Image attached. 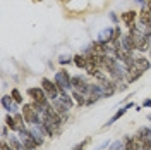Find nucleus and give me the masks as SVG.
Wrapping results in <instances>:
<instances>
[{
    "instance_id": "nucleus-27",
    "label": "nucleus",
    "mask_w": 151,
    "mask_h": 150,
    "mask_svg": "<svg viewBox=\"0 0 151 150\" xmlns=\"http://www.w3.org/2000/svg\"><path fill=\"white\" fill-rule=\"evenodd\" d=\"M134 2H137V4H142V0H134ZM142 5H146V4H142Z\"/></svg>"
},
{
    "instance_id": "nucleus-7",
    "label": "nucleus",
    "mask_w": 151,
    "mask_h": 150,
    "mask_svg": "<svg viewBox=\"0 0 151 150\" xmlns=\"http://www.w3.org/2000/svg\"><path fill=\"white\" fill-rule=\"evenodd\" d=\"M142 73H144V71H142L141 67H137V66L132 64L131 67H127V78H125V81H127L129 84L134 83L136 79H139V78L142 76Z\"/></svg>"
},
{
    "instance_id": "nucleus-5",
    "label": "nucleus",
    "mask_w": 151,
    "mask_h": 150,
    "mask_svg": "<svg viewBox=\"0 0 151 150\" xmlns=\"http://www.w3.org/2000/svg\"><path fill=\"white\" fill-rule=\"evenodd\" d=\"M137 21H139V26H141V29H151V14L148 12V9H146V5H142L141 12H139V16H137Z\"/></svg>"
},
{
    "instance_id": "nucleus-13",
    "label": "nucleus",
    "mask_w": 151,
    "mask_h": 150,
    "mask_svg": "<svg viewBox=\"0 0 151 150\" xmlns=\"http://www.w3.org/2000/svg\"><path fill=\"white\" fill-rule=\"evenodd\" d=\"M134 138H136V141H144L146 138H150V128L148 126H144V128H139L137 131H136V135H134Z\"/></svg>"
},
{
    "instance_id": "nucleus-23",
    "label": "nucleus",
    "mask_w": 151,
    "mask_h": 150,
    "mask_svg": "<svg viewBox=\"0 0 151 150\" xmlns=\"http://www.w3.org/2000/svg\"><path fill=\"white\" fill-rule=\"evenodd\" d=\"M2 150H14V149L10 147L9 141H2Z\"/></svg>"
},
{
    "instance_id": "nucleus-16",
    "label": "nucleus",
    "mask_w": 151,
    "mask_h": 150,
    "mask_svg": "<svg viewBox=\"0 0 151 150\" xmlns=\"http://www.w3.org/2000/svg\"><path fill=\"white\" fill-rule=\"evenodd\" d=\"M5 124L9 126V130H12V131H17V122H16V117H14V114H7L5 116Z\"/></svg>"
},
{
    "instance_id": "nucleus-14",
    "label": "nucleus",
    "mask_w": 151,
    "mask_h": 150,
    "mask_svg": "<svg viewBox=\"0 0 151 150\" xmlns=\"http://www.w3.org/2000/svg\"><path fill=\"white\" fill-rule=\"evenodd\" d=\"M134 66H137V67H141L142 71H146V69L151 67V62H150V59H146V57H134Z\"/></svg>"
},
{
    "instance_id": "nucleus-8",
    "label": "nucleus",
    "mask_w": 151,
    "mask_h": 150,
    "mask_svg": "<svg viewBox=\"0 0 151 150\" xmlns=\"http://www.w3.org/2000/svg\"><path fill=\"white\" fill-rule=\"evenodd\" d=\"M2 107H4L5 111H9L10 114L17 112V102L12 98V95H4V97H2Z\"/></svg>"
},
{
    "instance_id": "nucleus-9",
    "label": "nucleus",
    "mask_w": 151,
    "mask_h": 150,
    "mask_svg": "<svg viewBox=\"0 0 151 150\" xmlns=\"http://www.w3.org/2000/svg\"><path fill=\"white\" fill-rule=\"evenodd\" d=\"M137 16H139V12H136V10H127V12H124L122 14V23L125 24V26H134L136 24V19H137Z\"/></svg>"
},
{
    "instance_id": "nucleus-25",
    "label": "nucleus",
    "mask_w": 151,
    "mask_h": 150,
    "mask_svg": "<svg viewBox=\"0 0 151 150\" xmlns=\"http://www.w3.org/2000/svg\"><path fill=\"white\" fill-rule=\"evenodd\" d=\"M142 107H151V100H150V98H148V100H144V102H142Z\"/></svg>"
},
{
    "instance_id": "nucleus-12",
    "label": "nucleus",
    "mask_w": 151,
    "mask_h": 150,
    "mask_svg": "<svg viewBox=\"0 0 151 150\" xmlns=\"http://www.w3.org/2000/svg\"><path fill=\"white\" fill-rule=\"evenodd\" d=\"M74 64L77 69H86L88 67V57H86V54H77V55H74Z\"/></svg>"
},
{
    "instance_id": "nucleus-17",
    "label": "nucleus",
    "mask_w": 151,
    "mask_h": 150,
    "mask_svg": "<svg viewBox=\"0 0 151 150\" xmlns=\"http://www.w3.org/2000/svg\"><path fill=\"white\" fill-rule=\"evenodd\" d=\"M112 35H113V28H105L98 40H101V42H110V40H112Z\"/></svg>"
},
{
    "instance_id": "nucleus-20",
    "label": "nucleus",
    "mask_w": 151,
    "mask_h": 150,
    "mask_svg": "<svg viewBox=\"0 0 151 150\" xmlns=\"http://www.w3.org/2000/svg\"><path fill=\"white\" fill-rule=\"evenodd\" d=\"M89 141H91V138H84V140L81 141V143H77V145H76L72 150H84V147L88 145V143H89Z\"/></svg>"
},
{
    "instance_id": "nucleus-4",
    "label": "nucleus",
    "mask_w": 151,
    "mask_h": 150,
    "mask_svg": "<svg viewBox=\"0 0 151 150\" xmlns=\"http://www.w3.org/2000/svg\"><path fill=\"white\" fill-rule=\"evenodd\" d=\"M89 84L91 83H88V79H86L84 76H81V74L72 76V90H76V92H81V93L88 95Z\"/></svg>"
},
{
    "instance_id": "nucleus-18",
    "label": "nucleus",
    "mask_w": 151,
    "mask_h": 150,
    "mask_svg": "<svg viewBox=\"0 0 151 150\" xmlns=\"http://www.w3.org/2000/svg\"><path fill=\"white\" fill-rule=\"evenodd\" d=\"M10 95H12V98H14L17 103H22V95H21V92H19L17 88H12V93Z\"/></svg>"
},
{
    "instance_id": "nucleus-10",
    "label": "nucleus",
    "mask_w": 151,
    "mask_h": 150,
    "mask_svg": "<svg viewBox=\"0 0 151 150\" xmlns=\"http://www.w3.org/2000/svg\"><path fill=\"white\" fill-rule=\"evenodd\" d=\"M131 107H134V103H132V102H129V103H127V105H124V107H122V109H120V111H119V112H115V114H113V116H112V117L108 119V122L105 124L103 128H108V126H112V124H113V122H115V121H119V119H120V117H122L124 114H125V112H127V111H129V109H131Z\"/></svg>"
},
{
    "instance_id": "nucleus-1",
    "label": "nucleus",
    "mask_w": 151,
    "mask_h": 150,
    "mask_svg": "<svg viewBox=\"0 0 151 150\" xmlns=\"http://www.w3.org/2000/svg\"><path fill=\"white\" fill-rule=\"evenodd\" d=\"M55 83L58 90H72V76L67 69H58L55 73Z\"/></svg>"
},
{
    "instance_id": "nucleus-28",
    "label": "nucleus",
    "mask_w": 151,
    "mask_h": 150,
    "mask_svg": "<svg viewBox=\"0 0 151 150\" xmlns=\"http://www.w3.org/2000/svg\"><path fill=\"white\" fill-rule=\"evenodd\" d=\"M150 138H151V126H150Z\"/></svg>"
},
{
    "instance_id": "nucleus-24",
    "label": "nucleus",
    "mask_w": 151,
    "mask_h": 150,
    "mask_svg": "<svg viewBox=\"0 0 151 150\" xmlns=\"http://www.w3.org/2000/svg\"><path fill=\"white\" fill-rule=\"evenodd\" d=\"M7 135H9V126L5 124V126L2 128V136H4V138H7Z\"/></svg>"
},
{
    "instance_id": "nucleus-6",
    "label": "nucleus",
    "mask_w": 151,
    "mask_h": 150,
    "mask_svg": "<svg viewBox=\"0 0 151 150\" xmlns=\"http://www.w3.org/2000/svg\"><path fill=\"white\" fill-rule=\"evenodd\" d=\"M120 45H122L125 50H129V52H134V50H137V43H136V36L131 35V33H127V35H124L120 38Z\"/></svg>"
},
{
    "instance_id": "nucleus-30",
    "label": "nucleus",
    "mask_w": 151,
    "mask_h": 150,
    "mask_svg": "<svg viewBox=\"0 0 151 150\" xmlns=\"http://www.w3.org/2000/svg\"><path fill=\"white\" fill-rule=\"evenodd\" d=\"M150 55H151V47H150Z\"/></svg>"
},
{
    "instance_id": "nucleus-3",
    "label": "nucleus",
    "mask_w": 151,
    "mask_h": 150,
    "mask_svg": "<svg viewBox=\"0 0 151 150\" xmlns=\"http://www.w3.org/2000/svg\"><path fill=\"white\" fill-rule=\"evenodd\" d=\"M41 88L47 92L48 98L53 102V100H57L58 97H60V90H58V86H57V83H53V81H50L48 78H43L41 79Z\"/></svg>"
},
{
    "instance_id": "nucleus-19",
    "label": "nucleus",
    "mask_w": 151,
    "mask_h": 150,
    "mask_svg": "<svg viewBox=\"0 0 151 150\" xmlns=\"http://www.w3.org/2000/svg\"><path fill=\"white\" fill-rule=\"evenodd\" d=\"M110 150H124V141L122 140L113 141L112 145H110Z\"/></svg>"
},
{
    "instance_id": "nucleus-15",
    "label": "nucleus",
    "mask_w": 151,
    "mask_h": 150,
    "mask_svg": "<svg viewBox=\"0 0 151 150\" xmlns=\"http://www.w3.org/2000/svg\"><path fill=\"white\" fill-rule=\"evenodd\" d=\"M88 95L84 93H81V92H76V90H72V98H74V102L77 103V105H86V98Z\"/></svg>"
},
{
    "instance_id": "nucleus-11",
    "label": "nucleus",
    "mask_w": 151,
    "mask_h": 150,
    "mask_svg": "<svg viewBox=\"0 0 151 150\" xmlns=\"http://www.w3.org/2000/svg\"><path fill=\"white\" fill-rule=\"evenodd\" d=\"M124 150H141V143L136 141L134 136H125L124 138Z\"/></svg>"
},
{
    "instance_id": "nucleus-21",
    "label": "nucleus",
    "mask_w": 151,
    "mask_h": 150,
    "mask_svg": "<svg viewBox=\"0 0 151 150\" xmlns=\"http://www.w3.org/2000/svg\"><path fill=\"white\" fill-rule=\"evenodd\" d=\"M141 150H151V138H146L144 141H141Z\"/></svg>"
},
{
    "instance_id": "nucleus-2",
    "label": "nucleus",
    "mask_w": 151,
    "mask_h": 150,
    "mask_svg": "<svg viewBox=\"0 0 151 150\" xmlns=\"http://www.w3.org/2000/svg\"><path fill=\"white\" fill-rule=\"evenodd\" d=\"M28 97H31V100L38 105H47L48 103V95L47 92L41 88V86H33V88H28Z\"/></svg>"
},
{
    "instance_id": "nucleus-22",
    "label": "nucleus",
    "mask_w": 151,
    "mask_h": 150,
    "mask_svg": "<svg viewBox=\"0 0 151 150\" xmlns=\"http://www.w3.org/2000/svg\"><path fill=\"white\" fill-rule=\"evenodd\" d=\"M58 62H60L62 66H65V64H69V62H70V57H65V55L58 57Z\"/></svg>"
},
{
    "instance_id": "nucleus-26",
    "label": "nucleus",
    "mask_w": 151,
    "mask_h": 150,
    "mask_svg": "<svg viewBox=\"0 0 151 150\" xmlns=\"http://www.w3.org/2000/svg\"><path fill=\"white\" fill-rule=\"evenodd\" d=\"M146 9H148V12L151 14V0H148V2H146Z\"/></svg>"
},
{
    "instance_id": "nucleus-29",
    "label": "nucleus",
    "mask_w": 151,
    "mask_h": 150,
    "mask_svg": "<svg viewBox=\"0 0 151 150\" xmlns=\"http://www.w3.org/2000/svg\"><path fill=\"white\" fill-rule=\"evenodd\" d=\"M148 119H150V121H151V114H150V117H148Z\"/></svg>"
}]
</instances>
